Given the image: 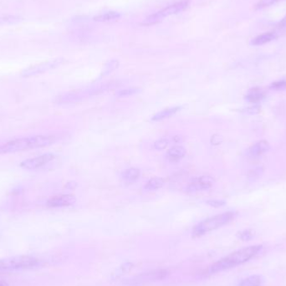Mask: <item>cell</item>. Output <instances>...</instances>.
Masks as SVG:
<instances>
[{
    "label": "cell",
    "mask_w": 286,
    "mask_h": 286,
    "mask_svg": "<svg viewBox=\"0 0 286 286\" xmlns=\"http://www.w3.org/2000/svg\"><path fill=\"white\" fill-rule=\"evenodd\" d=\"M119 66V62L118 60H112L110 61L106 66V68L104 69L103 75H107V74L112 73L113 71L118 68Z\"/></svg>",
    "instance_id": "7402d4cb"
},
{
    "label": "cell",
    "mask_w": 286,
    "mask_h": 286,
    "mask_svg": "<svg viewBox=\"0 0 286 286\" xmlns=\"http://www.w3.org/2000/svg\"><path fill=\"white\" fill-rule=\"evenodd\" d=\"M171 144V139L167 138H160L158 141H156L154 143V148L157 149L158 151H162L166 149Z\"/></svg>",
    "instance_id": "ffe728a7"
},
{
    "label": "cell",
    "mask_w": 286,
    "mask_h": 286,
    "mask_svg": "<svg viewBox=\"0 0 286 286\" xmlns=\"http://www.w3.org/2000/svg\"><path fill=\"white\" fill-rule=\"evenodd\" d=\"M181 109H182V106H174V107H171V108L165 109L162 112H158L157 114L154 115L152 117V120H153V121H159V120L171 118L172 116H174L177 112H179Z\"/></svg>",
    "instance_id": "9a60e30c"
},
{
    "label": "cell",
    "mask_w": 286,
    "mask_h": 286,
    "mask_svg": "<svg viewBox=\"0 0 286 286\" xmlns=\"http://www.w3.org/2000/svg\"><path fill=\"white\" fill-rule=\"evenodd\" d=\"M163 185H164V180L162 178H158V177H155L150 179V180L146 182L144 189L146 191H155V190H158V189H162Z\"/></svg>",
    "instance_id": "ac0fdd59"
},
{
    "label": "cell",
    "mask_w": 286,
    "mask_h": 286,
    "mask_svg": "<svg viewBox=\"0 0 286 286\" xmlns=\"http://www.w3.org/2000/svg\"><path fill=\"white\" fill-rule=\"evenodd\" d=\"M120 17V15L118 12L109 11L95 16L94 20L98 22H112V21L119 20Z\"/></svg>",
    "instance_id": "e0dca14e"
},
{
    "label": "cell",
    "mask_w": 286,
    "mask_h": 286,
    "mask_svg": "<svg viewBox=\"0 0 286 286\" xmlns=\"http://www.w3.org/2000/svg\"><path fill=\"white\" fill-rule=\"evenodd\" d=\"M40 261L33 255H15L0 259V273L24 271L35 269Z\"/></svg>",
    "instance_id": "3957f363"
},
{
    "label": "cell",
    "mask_w": 286,
    "mask_h": 286,
    "mask_svg": "<svg viewBox=\"0 0 286 286\" xmlns=\"http://www.w3.org/2000/svg\"><path fill=\"white\" fill-rule=\"evenodd\" d=\"M261 111V108L259 106H252V107H249V108L246 109L245 112L247 113H249V114H257Z\"/></svg>",
    "instance_id": "83f0119b"
},
{
    "label": "cell",
    "mask_w": 286,
    "mask_h": 286,
    "mask_svg": "<svg viewBox=\"0 0 286 286\" xmlns=\"http://www.w3.org/2000/svg\"><path fill=\"white\" fill-rule=\"evenodd\" d=\"M208 205H210L211 207H214V208H219V207H222L225 204V202L222 200H216V199H211V200H208L206 202Z\"/></svg>",
    "instance_id": "484cf974"
},
{
    "label": "cell",
    "mask_w": 286,
    "mask_h": 286,
    "mask_svg": "<svg viewBox=\"0 0 286 286\" xmlns=\"http://www.w3.org/2000/svg\"><path fill=\"white\" fill-rule=\"evenodd\" d=\"M19 18H15L14 16H7V17L0 18V24H4L9 21V23H14L15 21H18Z\"/></svg>",
    "instance_id": "4316f807"
},
{
    "label": "cell",
    "mask_w": 286,
    "mask_h": 286,
    "mask_svg": "<svg viewBox=\"0 0 286 286\" xmlns=\"http://www.w3.org/2000/svg\"><path fill=\"white\" fill-rule=\"evenodd\" d=\"M54 158L55 155L53 153H45L35 158H28L24 160L20 163V166L26 170H36L51 163Z\"/></svg>",
    "instance_id": "8992f818"
},
{
    "label": "cell",
    "mask_w": 286,
    "mask_h": 286,
    "mask_svg": "<svg viewBox=\"0 0 286 286\" xmlns=\"http://www.w3.org/2000/svg\"><path fill=\"white\" fill-rule=\"evenodd\" d=\"M262 248L263 247L261 245H253L238 249L214 263L208 270V274L214 275L243 264L255 258L261 251Z\"/></svg>",
    "instance_id": "7a4b0ae2"
},
{
    "label": "cell",
    "mask_w": 286,
    "mask_h": 286,
    "mask_svg": "<svg viewBox=\"0 0 286 286\" xmlns=\"http://www.w3.org/2000/svg\"><path fill=\"white\" fill-rule=\"evenodd\" d=\"M254 235H255V232L253 230H251V229H246V230H243L242 232L239 233L238 237L242 240L249 241L252 238L254 237Z\"/></svg>",
    "instance_id": "603a6c76"
},
{
    "label": "cell",
    "mask_w": 286,
    "mask_h": 286,
    "mask_svg": "<svg viewBox=\"0 0 286 286\" xmlns=\"http://www.w3.org/2000/svg\"><path fill=\"white\" fill-rule=\"evenodd\" d=\"M263 281V278L260 275H252L241 281L238 286H261Z\"/></svg>",
    "instance_id": "d6986e66"
},
{
    "label": "cell",
    "mask_w": 286,
    "mask_h": 286,
    "mask_svg": "<svg viewBox=\"0 0 286 286\" xmlns=\"http://www.w3.org/2000/svg\"><path fill=\"white\" fill-rule=\"evenodd\" d=\"M279 28H281V29H283V28H286V17L284 18L282 21H281L280 24H279Z\"/></svg>",
    "instance_id": "f546056e"
},
{
    "label": "cell",
    "mask_w": 286,
    "mask_h": 286,
    "mask_svg": "<svg viewBox=\"0 0 286 286\" xmlns=\"http://www.w3.org/2000/svg\"><path fill=\"white\" fill-rule=\"evenodd\" d=\"M57 135H36L31 137L16 138L3 143L0 146V154H10L24 152L32 149L42 148L56 143Z\"/></svg>",
    "instance_id": "6da1fadb"
},
{
    "label": "cell",
    "mask_w": 286,
    "mask_h": 286,
    "mask_svg": "<svg viewBox=\"0 0 286 286\" xmlns=\"http://www.w3.org/2000/svg\"><path fill=\"white\" fill-rule=\"evenodd\" d=\"M245 98L250 103H258L264 98V92L260 88H253L248 92Z\"/></svg>",
    "instance_id": "2e32d148"
},
{
    "label": "cell",
    "mask_w": 286,
    "mask_h": 286,
    "mask_svg": "<svg viewBox=\"0 0 286 286\" xmlns=\"http://www.w3.org/2000/svg\"><path fill=\"white\" fill-rule=\"evenodd\" d=\"M214 183V178L211 176H208V175L199 176V177L192 179L191 183H189V186H188V191L190 192L204 191V190L212 188Z\"/></svg>",
    "instance_id": "9c48e42d"
},
{
    "label": "cell",
    "mask_w": 286,
    "mask_h": 286,
    "mask_svg": "<svg viewBox=\"0 0 286 286\" xmlns=\"http://www.w3.org/2000/svg\"><path fill=\"white\" fill-rule=\"evenodd\" d=\"M186 153V149L184 148L183 146H172V148L169 149L167 152V158H168V160L171 161V162H178L182 158H184Z\"/></svg>",
    "instance_id": "4fadbf2b"
},
{
    "label": "cell",
    "mask_w": 286,
    "mask_h": 286,
    "mask_svg": "<svg viewBox=\"0 0 286 286\" xmlns=\"http://www.w3.org/2000/svg\"><path fill=\"white\" fill-rule=\"evenodd\" d=\"M270 148L269 143L265 140L260 141L252 145L248 150L246 154L249 158H257L259 156L263 154L264 152L269 151Z\"/></svg>",
    "instance_id": "8fae6325"
},
{
    "label": "cell",
    "mask_w": 286,
    "mask_h": 286,
    "mask_svg": "<svg viewBox=\"0 0 286 286\" xmlns=\"http://www.w3.org/2000/svg\"><path fill=\"white\" fill-rule=\"evenodd\" d=\"M189 3H190V0H180L177 3L167 6L165 9H162L158 13L150 15L143 21L142 24L145 26H150L159 23L166 17L176 15V14L180 13L181 11L185 10L189 7Z\"/></svg>",
    "instance_id": "5b68a950"
},
{
    "label": "cell",
    "mask_w": 286,
    "mask_h": 286,
    "mask_svg": "<svg viewBox=\"0 0 286 286\" xmlns=\"http://www.w3.org/2000/svg\"><path fill=\"white\" fill-rule=\"evenodd\" d=\"M212 139H215V141H211V143L214 145H216V144H219V143L222 142V138H221L220 136H218V135H214V136H213Z\"/></svg>",
    "instance_id": "f1b7e54d"
},
{
    "label": "cell",
    "mask_w": 286,
    "mask_h": 286,
    "mask_svg": "<svg viewBox=\"0 0 286 286\" xmlns=\"http://www.w3.org/2000/svg\"><path fill=\"white\" fill-rule=\"evenodd\" d=\"M76 202V197L72 194L56 195L49 198L46 202V206L50 209H59L72 206Z\"/></svg>",
    "instance_id": "30bf717a"
},
{
    "label": "cell",
    "mask_w": 286,
    "mask_h": 286,
    "mask_svg": "<svg viewBox=\"0 0 286 286\" xmlns=\"http://www.w3.org/2000/svg\"><path fill=\"white\" fill-rule=\"evenodd\" d=\"M61 62H62V60H55L29 66L27 69L24 70L23 72L21 73V75L23 77L29 78L35 76L38 74H43L49 70L54 69L55 67H57L59 65L61 64Z\"/></svg>",
    "instance_id": "ba28073f"
},
{
    "label": "cell",
    "mask_w": 286,
    "mask_h": 286,
    "mask_svg": "<svg viewBox=\"0 0 286 286\" xmlns=\"http://www.w3.org/2000/svg\"><path fill=\"white\" fill-rule=\"evenodd\" d=\"M280 0H261L259 3L256 4L255 8L257 9H263L266 7H269L272 4H275V3L279 2Z\"/></svg>",
    "instance_id": "cb8c5ba5"
},
{
    "label": "cell",
    "mask_w": 286,
    "mask_h": 286,
    "mask_svg": "<svg viewBox=\"0 0 286 286\" xmlns=\"http://www.w3.org/2000/svg\"><path fill=\"white\" fill-rule=\"evenodd\" d=\"M236 217V213L225 212L219 214L214 215L213 217H208L200 223L195 225L192 229V236L194 238L201 237L208 233L212 232L215 229L230 223Z\"/></svg>",
    "instance_id": "277c9868"
},
{
    "label": "cell",
    "mask_w": 286,
    "mask_h": 286,
    "mask_svg": "<svg viewBox=\"0 0 286 286\" xmlns=\"http://www.w3.org/2000/svg\"><path fill=\"white\" fill-rule=\"evenodd\" d=\"M278 35L276 32H268L262 35H258L257 37L254 38L251 41V45L255 46H263L265 44L271 42L272 40L277 39Z\"/></svg>",
    "instance_id": "7c38bea8"
},
{
    "label": "cell",
    "mask_w": 286,
    "mask_h": 286,
    "mask_svg": "<svg viewBox=\"0 0 286 286\" xmlns=\"http://www.w3.org/2000/svg\"><path fill=\"white\" fill-rule=\"evenodd\" d=\"M271 89L276 90V91H282L286 90V80H279L271 84L270 86Z\"/></svg>",
    "instance_id": "d4e9b609"
},
{
    "label": "cell",
    "mask_w": 286,
    "mask_h": 286,
    "mask_svg": "<svg viewBox=\"0 0 286 286\" xmlns=\"http://www.w3.org/2000/svg\"><path fill=\"white\" fill-rule=\"evenodd\" d=\"M167 275V272L165 270H152V271L143 273L141 275L136 276L129 281V285L131 286H142L145 284L152 283L155 281H160L162 279H164Z\"/></svg>",
    "instance_id": "52a82bcc"
},
{
    "label": "cell",
    "mask_w": 286,
    "mask_h": 286,
    "mask_svg": "<svg viewBox=\"0 0 286 286\" xmlns=\"http://www.w3.org/2000/svg\"><path fill=\"white\" fill-rule=\"evenodd\" d=\"M0 286H9V283L4 280H0Z\"/></svg>",
    "instance_id": "4dcf8cb0"
},
{
    "label": "cell",
    "mask_w": 286,
    "mask_h": 286,
    "mask_svg": "<svg viewBox=\"0 0 286 286\" xmlns=\"http://www.w3.org/2000/svg\"><path fill=\"white\" fill-rule=\"evenodd\" d=\"M140 175L141 172L139 169L136 168V167H131V168L126 169L122 172L121 178L125 181V183L132 184L136 181L138 180V178H140Z\"/></svg>",
    "instance_id": "5bb4252c"
},
{
    "label": "cell",
    "mask_w": 286,
    "mask_h": 286,
    "mask_svg": "<svg viewBox=\"0 0 286 286\" xmlns=\"http://www.w3.org/2000/svg\"><path fill=\"white\" fill-rule=\"evenodd\" d=\"M141 92V89L139 88H136V87H131V88H126V89L120 90L118 92L117 95L120 97L122 96H129V95H132L136 94L138 92Z\"/></svg>",
    "instance_id": "44dd1931"
}]
</instances>
